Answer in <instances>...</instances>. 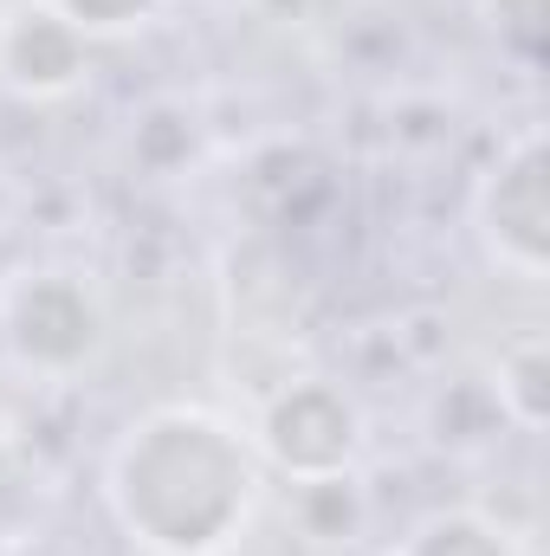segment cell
I'll use <instances>...</instances> for the list:
<instances>
[{
  "instance_id": "6da1fadb",
  "label": "cell",
  "mask_w": 550,
  "mask_h": 556,
  "mask_svg": "<svg viewBox=\"0 0 550 556\" xmlns=\"http://www.w3.org/2000/svg\"><path fill=\"white\" fill-rule=\"evenodd\" d=\"M98 492L142 556H234L260 518L266 459L227 408L155 402L111 440Z\"/></svg>"
},
{
  "instance_id": "7a4b0ae2",
  "label": "cell",
  "mask_w": 550,
  "mask_h": 556,
  "mask_svg": "<svg viewBox=\"0 0 550 556\" xmlns=\"http://www.w3.org/2000/svg\"><path fill=\"white\" fill-rule=\"evenodd\" d=\"M111 343V304L85 266H20L0 278V356L39 382L85 376Z\"/></svg>"
},
{
  "instance_id": "3957f363",
  "label": "cell",
  "mask_w": 550,
  "mask_h": 556,
  "mask_svg": "<svg viewBox=\"0 0 550 556\" xmlns=\"http://www.w3.org/2000/svg\"><path fill=\"white\" fill-rule=\"evenodd\" d=\"M473 240L486 266L518 285H545L550 273V149L545 124H525L499 142V155L473 181Z\"/></svg>"
},
{
  "instance_id": "277c9868",
  "label": "cell",
  "mask_w": 550,
  "mask_h": 556,
  "mask_svg": "<svg viewBox=\"0 0 550 556\" xmlns=\"http://www.w3.org/2000/svg\"><path fill=\"white\" fill-rule=\"evenodd\" d=\"M253 446H260L266 472H285L298 485L343 479V472H357V459L370 446V420L337 376H291L266 395V408L253 420Z\"/></svg>"
},
{
  "instance_id": "5b68a950",
  "label": "cell",
  "mask_w": 550,
  "mask_h": 556,
  "mask_svg": "<svg viewBox=\"0 0 550 556\" xmlns=\"http://www.w3.org/2000/svg\"><path fill=\"white\" fill-rule=\"evenodd\" d=\"M91 78V39L59 20L46 0H20L0 13V85L26 104H59Z\"/></svg>"
},
{
  "instance_id": "8992f818",
  "label": "cell",
  "mask_w": 550,
  "mask_h": 556,
  "mask_svg": "<svg viewBox=\"0 0 550 556\" xmlns=\"http://www.w3.org/2000/svg\"><path fill=\"white\" fill-rule=\"evenodd\" d=\"M492 402L499 420L518 427V433H545L550 420V337L545 330H525L518 343L499 350V369H492Z\"/></svg>"
},
{
  "instance_id": "52a82bcc",
  "label": "cell",
  "mask_w": 550,
  "mask_h": 556,
  "mask_svg": "<svg viewBox=\"0 0 550 556\" xmlns=\"http://www.w3.org/2000/svg\"><path fill=\"white\" fill-rule=\"evenodd\" d=\"M389 556H525V544L512 525H499L473 505H447V511L414 518Z\"/></svg>"
},
{
  "instance_id": "ba28073f",
  "label": "cell",
  "mask_w": 550,
  "mask_h": 556,
  "mask_svg": "<svg viewBox=\"0 0 550 556\" xmlns=\"http://www.w3.org/2000/svg\"><path fill=\"white\" fill-rule=\"evenodd\" d=\"M492 13V33H499V52L525 72L545 65V39H550V0H486Z\"/></svg>"
},
{
  "instance_id": "9c48e42d",
  "label": "cell",
  "mask_w": 550,
  "mask_h": 556,
  "mask_svg": "<svg viewBox=\"0 0 550 556\" xmlns=\"http://www.w3.org/2000/svg\"><path fill=\"white\" fill-rule=\"evenodd\" d=\"M46 7H52L59 20H72V26L98 46V39H124V33L149 26L162 0H46Z\"/></svg>"
},
{
  "instance_id": "30bf717a",
  "label": "cell",
  "mask_w": 550,
  "mask_h": 556,
  "mask_svg": "<svg viewBox=\"0 0 550 556\" xmlns=\"http://www.w3.org/2000/svg\"><path fill=\"white\" fill-rule=\"evenodd\" d=\"M13 479H20V446H13V433H7V420H0V498L13 492Z\"/></svg>"
},
{
  "instance_id": "8fae6325",
  "label": "cell",
  "mask_w": 550,
  "mask_h": 556,
  "mask_svg": "<svg viewBox=\"0 0 550 556\" xmlns=\"http://www.w3.org/2000/svg\"><path fill=\"white\" fill-rule=\"evenodd\" d=\"M7 214H13V181L0 175V227H7Z\"/></svg>"
}]
</instances>
